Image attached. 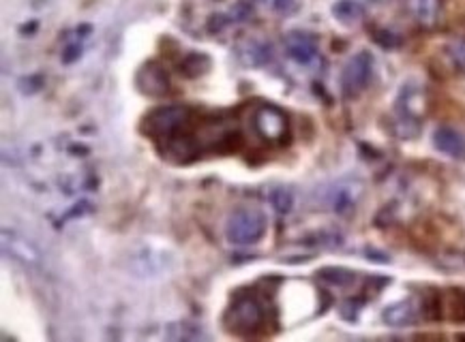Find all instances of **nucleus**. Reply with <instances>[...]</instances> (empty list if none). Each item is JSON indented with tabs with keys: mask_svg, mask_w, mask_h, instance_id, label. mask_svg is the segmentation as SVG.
Here are the masks:
<instances>
[{
	"mask_svg": "<svg viewBox=\"0 0 465 342\" xmlns=\"http://www.w3.org/2000/svg\"><path fill=\"white\" fill-rule=\"evenodd\" d=\"M266 234V216L257 208H238L225 224V238L236 246L260 242Z\"/></svg>",
	"mask_w": 465,
	"mask_h": 342,
	"instance_id": "f257e3e1",
	"label": "nucleus"
},
{
	"mask_svg": "<svg viewBox=\"0 0 465 342\" xmlns=\"http://www.w3.org/2000/svg\"><path fill=\"white\" fill-rule=\"evenodd\" d=\"M264 321H266L264 306L255 296H238L234 304L228 308L225 319H223L225 327L240 336L255 334L264 325Z\"/></svg>",
	"mask_w": 465,
	"mask_h": 342,
	"instance_id": "f03ea898",
	"label": "nucleus"
},
{
	"mask_svg": "<svg viewBox=\"0 0 465 342\" xmlns=\"http://www.w3.org/2000/svg\"><path fill=\"white\" fill-rule=\"evenodd\" d=\"M189 107L182 105H168L154 109L150 116H146L144 131L154 139H172L182 127L189 122Z\"/></svg>",
	"mask_w": 465,
	"mask_h": 342,
	"instance_id": "7ed1b4c3",
	"label": "nucleus"
},
{
	"mask_svg": "<svg viewBox=\"0 0 465 342\" xmlns=\"http://www.w3.org/2000/svg\"><path fill=\"white\" fill-rule=\"evenodd\" d=\"M373 75V56L369 51H358L345 63L341 71V90L345 99H354L363 92Z\"/></svg>",
	"mask_w": 465,
	"mask_h": 342,
	"instance_id": "20e7f679",
	"label": "nucleus"
},
{
	"mask_svg": "<svg viewBox=\"0 0 465 342\" xmlns=\"http://www.w3.org/2000/svg\"><path fill=\"white\" fill-rule=\"evenodd\" d=\"M253 129L264 141L281 144L287 137V129H290L285 111L271 103L260 105L253 113Z\"/></svg>",
	"mask_w": 465,
	"mask_h": 342,
	"instance_id": "39448f33",
	"label": "nucleus"
},
{
	"mask_svg": "<svg viewBox=\"0 0 465 342\" xmlns=\"http://www.w3.org/2000/svg\"><path fill=\"white\" fill-rule=\"evenodd\" d=\"M285 53L300 67H314L320 63V49L311 34L306 32H287L283 39Z\"/></svg>",
	"mask_w": 465,
	"mask_h": 342,
	"instance_id": "423d86ee",
	"label": "nucleus"
},
{
	"mask_svg": "<svg viewBox=\"0 0 465 342\" xmlns=\"http://www.w3.org/2000/svg\"><path fill=\"white\" fill-rule=\"evenodd\" d=\"M135 84L140 88V92L148 94V96H163L170 90V80L166 69H161L157 63H148L144 65L137 75H135Z\"/></svg>",
	"mask_w": 465,
	"mask_h": 342,
	"instance_id": "0eeeda50",
	"label": "nucleus"
},
{
	"mask_svg": "<svg viewBox=\"0 0 465 342\" xmlns=\"http://www.w3.org/2000/svg\"><path fill=\"white\" fill-rule=\"evenodd\" d=\"M360 193H363V186H360L358 182H339L328 191L326 203L335 214L343 216V214L354 212V208L360 199Z\"/></svg>",
	"mask_w": 465,
	"mask_h": 342,
	"instance_id": "6e6552de",
	"label": "nucleus"
},
{
	"mask_svg": "<svg viewBox=\"0 0 465 342\" xmlns=\"http://www.w3.org/2000/svg\"><path fill=\"white\" fill-rule=\"evenodd\" d=\"M433 146L446 156L465 158V137L450 127H440L433 133Z\"/></svg>",
	"mask_w": 465,
	"mask_h": 342,
	"instance_id": "1a4fd4ad",
	"label": "nucleus"
},
{
	"mask_svg": "<svg viewBox=\"0 0 465 342\" xmlns=\"http://www.w3.org/2000/svg\"><path fill=\"white\" fill-rule=\"evenodd\" d=\"M407 11L423 28H433L440 20L442 0H407Z\"/></svg>",
	"mask_w": 465,
	"mask_h": 342,
	"instance_id": "9d476101",
	"label": "nucleus"
},
{
	"mask_svg": "<svg viewBox=\"0 0 465 342\" xmlns=\"http://www.w3.org/2000/svg\"><path fill=\"white\" fill-rule=\"evenodd\" d=\"M382 321L390 327H407V325H411L416 321V306L411 304L409 300L395 302V304L384 308Z\"/></svg>",
	"mask_w": 465,
	"mask_h": 342,
	"instance_id": "9b49d317",
	"label": "nucleus"
},
{
	"mask_svg": "<svg viewBox=\"0 0 465 342\" xmlns=\"http://www.w3.org/2000/svg\"><path fill=\"white\" fill-rule=\"evenodd\" d=\"M333 15L337 22L345 24V26H354L360 24L365 18V7L358 3V0H337L333 5Z\"/></svg>",
	"mask_w": 465,
	"mask_h": 342,
	"instance_id": "f8f14e48",
	"label": "nucleus"
},
{
	"mask_svg": "<svg viewBox=\"0 0 465 342\" xmlns=\"http://www.w3.org/2000/svg\"><path fill=\"white\" fill-rule=\"evenodd\" d=\"M3 238H5V240H3V246H5L7 253H11V257L20 259V261H24V263H37V261H39V253L35 251L32 244H28V240L18 238V236H13V234H11V236L5 234Z\"/></svg>",
	"mask_w": 465,
	"mask_h": 342,
	"instance_id": "ddd939ff",
	"label": "nucleus"
},
{
	"mask_svg": "<svg viewBox=\"0 0 465 342\" xmlns=\"http://www.w3.org/2000/svg\"><path fill=\"white\" fill-rule=\"evenodd\" d=\"M238 56H240V61L249 67H262L271 58V47L264 43H257V41H247L244 45H240Z\"/></svg>",
	"mask_w": 465,
	"mask_h": 342,
	"instance_id": "4468645a",
	"label": "nucleus"
},
{
	"mask_svg": "<svg viewBox=\"0 0 465 342\" xmlns=\"http://www.w3.org/2000/svg\"><path fill=\"white\" fill-rule=\"evenodd\" d=\"M209 69H211V58L206 53H199V51L187 53L185 58H182V63H180V73L187 75V77L204 75Z\"/></svg>",
	"mask_w": 465,
	"mask_h": 342,
	"instance_id": "2eb2a0df",
	"label": "nucleus"
},
{
	"mask_svg": "<svg viewBox=\"0 0 465 342\" xmlns=\"http://www.w3.org/2000/svg\"><path fill=\"white\" fill-rule=\"evenodd\" d=\"M322 280H326L328 284H335V287H347L356 280V274L349 270H341V267H326L320 272Z\"/></svg>",
	"mask_w": 465,
	"mask_h": 342,
	"instance_id": "dca6fc26",
	"label": "nucleus"
},
{
	"mask_svg": "<svg viewBox=\"0 0 465 342\" xmlns=\"http://www.w3.org/2000/svg\"><path fill=\"white\" fill-rule=\"evenodd\" d=\"M448 58L459 73H465V37H454L448 43Z\"/></svg>",
	"mask_w": 465,
	"mask_h": 342,
	"instance_id": "f3484780",
	"label": "nucleus"
},
{
	"mask_svg": "<svg viewBox=\"0 0 465 342\" xmlns=\"http://www.w3.org/2000/svg\"><path fill=\"white\" fill-rule=\"evenodd\" d=\"M271 203H273V208H275L277 212L285 214V212H290L292 205H294V195H292L287 189H275V191L271 193Z\"/></svg>",
	"mask_w": 465,
	"mask_h": 342,
	"instance_id": "a211bd4d",
	"label": "nucleus"
},
{
	"mask_svg": "<svg viewBox=\"0 0 465 342\" xmlns=\"http://www.w3.org/2000/svg\"><path fill=\"white\" fill-rule=\"evenodd\" d=\"M373 41H376L380 47H384V49H397V47H401V43H403L397 32L386 30V28L373 30Z\"/></svg>",
	"mask_w": 465,
	"mask_h": 342,
	"instance_id": "6ab92c4d",
	"label": "nucleus"
},
{
	"mask_svg": "<svg viewBox=\"0 0 465 342\" xmlns=\"http://www.w3.org/2000/svg\"><path fill=\"white\" fill-rule=\"evenodd\" d=\"M20 86H22V92H28V94H32V92H37L41 86H43V77L41 75H32V77H24L22 82H20Z\"/></svg>",
	"mask_w": 465,
	"mask_h": 342,
	"instance_id": "aec40b11",
	"label": "nucleus"
},
{
	"mask_svg": "<svg viewBox=\"0 0 465 342\" xmlns=\"http://www.w3.org/2000/svg\"><path fill=\"white\" fill-rule=\"evenodd\" d=\"M80 56H82V47L80 45H67L65 47V51H63V65H73L75 61H80Z\"/></svg>",
	"mask_w": 465,
	"mask_h": 342,
	"instance_id": "412c9836",
	"label": "nucleus"
},
{
	"mask_svg": "<svg viewBox=\"0 0 465 342\" xmlns=\"http://www.w3.org/2000/svg\"><path fill=\"white\" fill-rule=\"evenodd\" d=\"M228 24H230V20H228L225 15H211V20H209V32H221Z\"/></svg>",
	"mask_w": 465,
	"mask_h": 342,
	"instance_id": "4be33fe9",
	"label": "nucleus"
},
{
	"mask_svg": "<svg viewBox=\"0 0 465 342\" xmlns=\"http://www.w3.org/2000/svg\"><path fill=\"white\" fill-rule=\"evenodd\" d=\"M273 7L279 13H290L296 9V0H273Z\"/></svg>",
	"mask_w": 465,
	"mask_h": 342,
	"instance_id": "5701e85b",
	"label": "nucleus"
},
{
	"mask_svg": "<svg viewBox=\"0 0 465 342\" xmlns=\"http://www.w3.org/2000/svg\"><path fill=\"white\" fill-rule=\"evenodd\" d=\"M37 30V22H30L26 26H22V32H35Z\"/></svg>",
	"mask_w": 465,
	"mask_h": 342,
	"instance_id": "b1692460",
	"label": "nucleus"
},
{
	"mask_svg": "<svg viewBox=\"0 0 465 342\" xmlns=\"http://www.w3.org/2000/svg\"><path fill=\"white\" fill-rule=\"evenodd\" d=\"M373 3H388V0H373Z\"/></svg>",
	"mask_w": 465,
	"mask_h": 342,
	"instance_id": "393cba45",
	"label": "nucleus"
}]
</instances>
